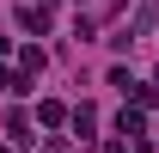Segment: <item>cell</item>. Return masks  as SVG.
I'll use <instances>...</instances> for the list:
<instances>
[{
	"label": "cell",
	"mask_w": 159,
	"mask_h": 153,
	"mask_svg": "<svg viewBox=\"0 0 159 153\" xmlns=\"http://www.w3.org/2000/svg\"><path fill=\"white\" fill-rule=\"evenodd\" d=\"M116 135H129V141H135V135H147V116L122 104V110H116Z\"/></svg>",
	"instance_id": "obj_5"
},
{
	"label": "cell",
	"mask_w": 159,
	"mask_h": 153,
	"mask_svg": "<svg viewBox=\"0 0 159 153\" xmlns=\"http://www.w3.org/2000/svg\"><path fill=\"white\" fill-rule=\"evenodd\" d=\"M6 49H12V37H0V55H6Z\"/></svg>",
	"instance_id": "obj_7"
},
{
	"label": "cell",
	"mask_w": 159,
	"mask_h": 153,
	"mask_svg": "<svg viewBox=\"0 0 159 153\" xmlns=\"http://www.w3.org/2000/svg\"><path fill=\"white\" fill-rule=\"evenodd\" d=\"M104 153H129V147H122V141H110V147H104Z\"/></svg>",
	"instance_id": "obj_6"
},
{
	"label": "cell",
	"mask_w": 159,
	"mask_h": 153,
	"mask_svg": "<svg viewBox=\"0 0 159 153\" xmlns=\"http://www.w3.org/2000/svg\"><path fill=\"white\" fill-rule=\"evenodd\" d=\"M49 19H55V12H49V0H25V6H19V25L31 31V37H43V31H49Z\"/></svg>",
	"instance_id": "obj_1"
},
{
	"label": "cell",
	"mask_w": 159,
	"mask_h": 153,
	"mask_svg": "<svg viewBox=\"0 0 159 153\" xmlns=\"http://www.w3.org/2000/svg\"><path fill=\"white\" fill-rule=\"evenodd\" d=\"M43 61H49V55H43V43H25V49H19V67H25V80H37V74H43Z\"/></svg>",
	"instance_id": "obj_4"
},
{
	"label": "cell",
	"mask_w": 159,
	"mask_h": 153,
	"mask_svg": "<svg viewBox=\"0 0 159 153\" xmlns=\"http://www.w3.org/2000/svg\"><path fill=\"white\" fill-rule=\"evenodd\" d=\"M37 123H43V129H61V123H67V104H61V98H43V104H37Z\"/></svg>",
	"instance_id": "obj_2"
},
{
	"label": "cell",
	"mask_w": 159,
	"mask_h": 153,
	"mask_svg": "<svg viewBox=\"0 0 159 153\" xmlns=\"http://www.w3.org/2000/svg\"><path fill=\"white\" fill-rule=\"evenodd\" d=\"M67 123H74V135L86 141V135L98 129V110H92V104H74V110H67Z\"/></svg>",
	"instance_id": "obj_3"
},
{
	"label": "cell",
	"mask_w": 159,
	"mask_h": 153,
	"mask_svg": "<svg viewBox=\"0 0 159 153\" xmlns=\"http://www.w3.org/2000/svg\"><path fill=\"white\" fill-rule=\"evenodd\" d=\"M74 6H80V0H74Z\"/></svg>",
	"instance_id": "obj_8"
}]
</instances>
